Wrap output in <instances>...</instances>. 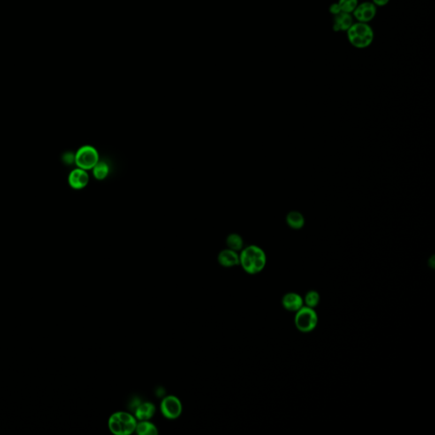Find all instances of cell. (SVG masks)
I'll list each match as a JSON object with an SVG mask.
<instances>
[{"label": "cell", "mask_w": 435, "mask_h": 435, "mask_svg": "<svg viewBox=\"0 0 435 435\" xmlns=\"http://www.w3.org/2000/svg\"><path fill=\"white\" fill-rule=\"evenodd\" d=\"M240 265L249 275L262 272L266 266L267 257L264 251L256 245H250L241 250Z\"/></svg>", "instance_id": "6da1fadb"}, {"label": "cell", "mask_w": 435, "mask_h": 435, "mask_svg": "<svg viewBox=\"0 0 435 435\" xmlns=\"http://www.w3.org/2000/svg\"><path fill=\"white\" fill-rule=\"evenodd\" d=\"M347 38L353 47L364 49L371 45L375 39V34L369 23L354 22L347 31Z\"/></svg>", "instance_id": "7a4b0ae2"}, {"label": "cell", "mask_w": 435, "mask_h": 435, "mask_svg": "<svg viewBox=\"0 0 435 435\" xmlns=\"http://www.w3.org/2000/svg\"><path fill=\"white\" fill-rule=\"evenodd\" d=\"M137 422L133 414L127 412H117L109 417L108 428L113 435H130L135 431Z\"/></svg>", "instance_id": "3957f363"}, {"label": "cell", "mask_w": 435, "mask_h": 435, "mask_svg": "<svg viewBox=\"0 0 435 435\" xmlns=\"http://www.w3.org/2000/svg\"><path fill=\"white\" fill-rule=\"evenodd\" d=\"M294 323L296 328L303 333L314 331L318 325V315L315 308L303 306L295 313Z\"/></svg>", "instance_id": "277c9868"}, {"label": "cell", "mask_w": 435, "mask_h": 435, "mask_svg": "<svg viewBox=\"0 0 435 435\" xmlns=\"http://www.w3.org/2000/svg\"><path fill=\"white\" fill-rule=\"evenodd\" d=\"M100 161L97 150L89 145L83 146L75 153V164L78 168L85 170H92Z\"/></svg>", "instance_id": "5b68a950"}, {"label": "cell", "mask_w": 435, "mask_h": 435, "mask_svg": "<svg viewBox=\"0 0 435 435\" xmlns=\"http://www.w3.org/2000/svg\"><path fill=\"white\" fill-rule=\"evenodd\" d=\"M161 413L165 418L175 420L181 416L183 406L178 397L174 395H167L164 397L160 405Z\"/></svg>", "instance_id": "8992f818"}, {"label": "cell", "mask_w": 435, "mask_h": 435, "mask_svg": "<svg viewBox=\"0 0 435 435\" xmlns=\"http://www.w3.org/2000/svg\"><path fill=\"white\" fill-rule=\"evenodd\" d=\"M377 7L371 1H364L358 3L352 16L355 22L370 23L377 16Z\"/></svg>", "instance_id": "52a82bcc"}, {"label": "cell", "mask_w": 435, "mask_h": 435, "mask_svg": "<svg viewBox=\"0 0 435 435\" xmlns=\"http://www.w3.org/2000/svg\"><path fill=\"white\" fill-rule=\"evenodd\" d=\"M88 181H89V176L85 169L77 168L69 174V185L74 190H82L85 188L88 185Z\"/></svg>", "instance_id": "ba28073f"}, {"label": "cell", "mask_w": 435, "mask_h": 435, "mask_svg": "<svg viewBox=\"0 0 435 435\" xmlns=\"http://www.w3.org/2000/svg\"><path fill=\"white\" fill-rule=\"evenodd\" d=\"M283 308L289 312H296L304 306V299L296 292H287L282 299Z\"/></svg>", "instance_id": "9c48e42d"}, {"label": "cell", "mask_w": 435, "mask_h": 435, "mask_svg": "<svg viewBox=\"0 0 435 435\" xmlns=\"http://www.w3.org/2000/svg\"><path fill=\"white\" fill-rule=\"evenodd\" d=\"M156 413V406L150 401L140 402L134 408V415L137 421H147L152 418Z\"/></svg>", "instance_id": "30bf717a"}, {"label": "cell", "mask_w": 435, "mask_h": 435, "mask_svg": "<svg viewBox=\"0 0 435 435\" xmlns=\"http://www.w3.org/2000/svg\"><path fill=\"white\" fill-rule=\"evenodd\" d=\"M218 262L221 266L225 268L237 266L240 264V257L236 251L230 248L221 251L218 255Z\"/></svg>", "instance_id": "8fae6325"}, {"label": "cell", "mask_w": 435, "mask_h": 435, "mask_svg": "<svg viewBox=\"0 0 435 435\" xmlns=\"http://www.w3.org/2000/svg\"><path fill=\"white\" fill-rule=\"evenodd\" d=\"M354 22V17L352 14L346 13V12H340L335 16L333 18V24H332V30L338 32H347L353 23Z\"/></svg>", "instance_id": "7c38bea8"}, {"label": "cell", "mask_w": 435, "mask_h": 435, "mask_svg": "<svg viewBox=\"0 0 435 435\" xmlns=\"http://www.w3.org/2000/svg\"><path fill=\"white\" fill-rule=\"evenodd\" d=\"M286 224L293 230H300L305 224V219L304 215L298 211L290 212L286 215Z\"/></svg>", "instance_id": "4fadbf2b"}, {"label": "cell", "mask_w": 435, "mask_h": 435, "mask_svg": "<svg viewBox=\"0 0 435 435\" xmlns=\"http://www.w3.org/2000/svg\"><path fill=\"white\" fill-rule=\"evenodd\" d=\"M134 432L139 435H158V429L150 420L138 421Z\"/></svg>", "instance_id": "5bb4252c"}, {"label": "cell", "mask_w": 435, "mask_h": 435, "mask_svg": "<svg viewBox=\"0 0 435 435\" xmlns=\"http://www.w3.org/2000/svg\"><path fill=\"white\" fill-rule=\"evenodd\" d=\"M93 175L97 180H103L108 177L110 172V168L104 161H99L92 169Z\"/></svg>", "instance_id": "9a60e30c"}, {"label": "cell", "mask_w": 435, "mask_h": 435, "mask_svg": "<svg viewBox=\"0 0 435 435\" xmlns=\"http://www.w3.org/2000/svg\"><path fill=\"white\" fill-rule=\"evenodd\" d=\"M321 302V295L317 291L315 290H310L306 293L304 299V306L309 307V308H315L319 305V304Z\"/></svg>", "instance_id": "2e32d148"}, {"label": "cell", "mask_w": 435, "mask_h": 435, "mask_svg": "<svg viewBox=\"0 0 435 435\" xmlns=\"http://www.w3.org/2000/svg\"><path fill=\"white\" fill-rule=\"evenodd\" d=\"M226 244H227V247L230 249L237 252V251H240L242 249V247H243V240H242V238H241L240 235L231 234L229 235L227 238H226Z\"/></svg>", "instance_id": "e0dca14e"}, {"label": "cell", "mask_w": 435, "mask_h": 435, "mask_svg": "<svg viewBox=\"0 0 435 435\" xmlns=\"http://www.w3.org/2000/svg\"><path fill=\"white\" fill-rule=\"evenodd\" d=\"M342 12L352 14L359 3V0H338Z\"/></svg>", "instance_id": "ac0fdd59"}, {"label": "cell", "mask_w": 435, "mask_h": 435, "mask_svg": "<svg viewBox=\"0 0 435 435\" xmlns=\"http://www.w3.org/2000/svg\"><path fill=\"white\" fill-rule=\"evenodd\" d=\"M329 12H330L333 17L337 16V15H338L340 12H342L341 9H340V6H339L338 2H337V3H331L330 7H329Z\"/></svg>", "instance_id": "d6986e66"}, {"label": "cell", "mask_w": 435, "mask_h": 435, "mask_svg": "<svg viewBox=\"0 0 435 435\" xmlns=\"http://www.w3.org/2000/svg\"><path fill=\"white\" fill-rule=\"evenodd\" d=\"M63 161L67 164H72L75 163V154L72 152H67L64 154L63 156Z\"/></svg>", "instance_id": "ffe728a7"}, {"label": "cell", "mask_w": 435, "mask_h": 435, "mask_svg": "<svg viewBox=\"0 0 435 435\" xmlns=\"http://www.w3.org/2000/svg\"><path fill=\"white\" fill-rule=\"evenodd\" d=\"M390 1V0H371V2L377 7L386 6Z\"/></svg>", "instance_id": "44dd1931"}]
</instances>
